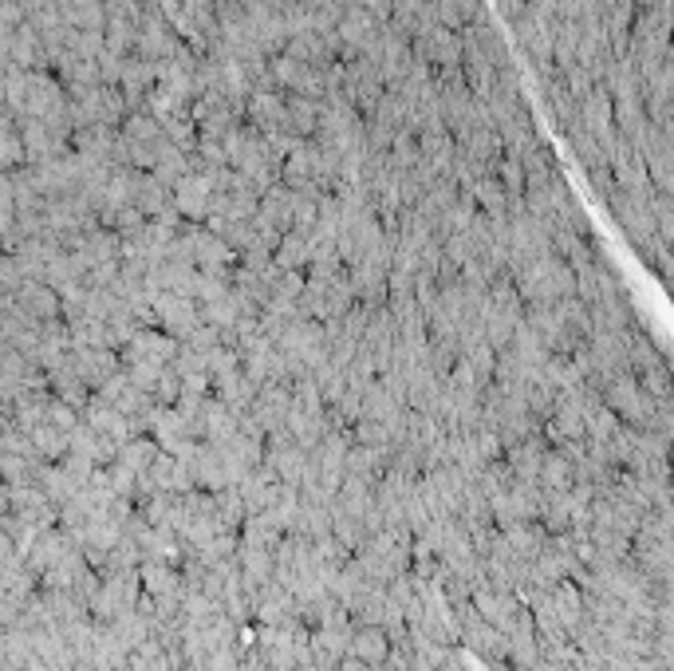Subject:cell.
Segmentation results:
<instances>
[{
    "label": "cell",
    "instance_id": "3",
    "mask_svg": "<svg viewBox=\"0 0 674 671\" xmlns=\"http://www.w3.org/2000/svg\"><path fill=\"white\" fill-rule=\"evenodd\" d=\"M155 313H158V320L170 328V336L174 341H186L194 328L201 324V313H198V300H190V297H178V293H158L155 297Z\"/></svg>",
    "mask_w": 674,
    "mask_h": 671
},
{
    "label": "cell",
    "instance_id": "4",
    "mask_svg": "<svg viewBox=\"0 0 674 671\" xmlns=\"http://www.w3.org/2000/svg\"><path fill=\"white\" fill-rule=\"evenodd\" d=\"M308 262H311V245H308V234H300V229H288V234L272 245V269L304 273Z\"/></svg>",
    "mask_w": 674,
    "mask_h": 671
},
{
    "label": "cell",
    "instance_id": "2",
    "mask_svg": "<svg viewBox=\"0 0 674 671\" xmlns=\"http://www.w3.org/2000/svg\"><path fill=\"white\" fill-rule=\"evenodd\" d=\"M214 178L206 175V170H186L178 182L170 186V206H174V214H182V218H190V221H206V214H209V206H214Z\"/></svg>",
    "mask_w": 674,
    "mask_h": 671
},
{
    "label": "cell",
    "instance_id": "1",
    "mask_svg": "<svg viewBox=\"0 0 674 671\" xmlns=\"http://www.w3.org/2000/svg\"><path fill=\"white\" fill-rule=\"evenodd\" d=\"M174 352H178V341L166 336V332H135V336H130V348H127V364L135 367V375H142L150 384V379H158V372L174 359Z\"/></svg>",
    "mask_w": 674,
    "mask_h": 671
}]
</instances>
